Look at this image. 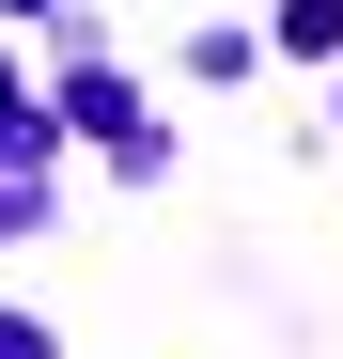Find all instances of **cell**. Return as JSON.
Returning a JSON list of instances; mask_svg holds the SVG:
<instances>
[{"instance_id":"1","label":"cell","mask_w":343,"mask_h":359,"mask_svg":"<svg viewBox=\"0 0 343 359\" xmlns=\"http://www.w3.org/2000/svg\"><path fill=\"white\" fill-rule=\"evenodd\" d=\"M0 156H47V109H31V79L0 63Z\"/></svg>"},{"instance_id":"2","label":"cell","mask_w":343,"mask_h":359,"mask_svg":"<svg viewBox=\"0 0 343 359\" xmlns=\"http://www.w3.org/2000/svg\"><path fill=\"white\" fill-rule=\"evenodd\" d=\"M281 47H343V0H281Z\"/></svg>"},{"instance_id":"3","label":"cell","mask_w":343,"mask_h":359,"mask_svg":"<svg viewBox=\"0 0 343 359\" xmlns=\"http://www.w3.org/2000/svg\"><path fill=\"white\" fill-rule=\"evenodd\" d=\"M0 359H63V344H47V313H0Z\"/></svg>"},{"instance_id":"4","label":"cell","mask_w":343,"mask_h":359,"mask_svg":"<svg viewBox=\"0 0 343 359\" xmlns=\"http://www.w3.org/2000/svg\"><path fill=\"white\" fill-rule=\"evenodd\" d=\"M0 16H47V0H0Z\"/></svg>"}]
</instances>
